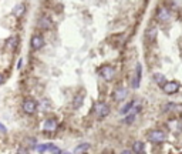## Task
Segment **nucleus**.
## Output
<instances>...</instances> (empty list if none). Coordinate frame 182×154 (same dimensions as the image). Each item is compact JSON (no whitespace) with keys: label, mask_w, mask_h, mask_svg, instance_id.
I'll use <instances>...</instances> for the list:
<instances>
[{"label":"nucleus","mask_w":182,"mask_h":154,"mask_svg":"<svg viewBox=\"0 0 182 154\" xmlns=\"http://www.w3.org/2000/svg\"><path fill=\"white\" fill-rule=\"evenodd\" d=\"M148 140L152 143H162V141H165V133H162L159 130H151L148 133Z\"/></svg>","instance_id":"nucleus-3"},{"label":"nucleus","mask_w":182,"mask_h":154,"mask_svg":"<svg viewBox=\"0 0 182 154\" xmlns=\"http://www.w3.org/2000/svg\"><path fill=\"white\" fill-rule=\"evenodd\" d=\"M134 103H135V100L134 101H128L124 107H121V110H120V114H122V116H125V114H128V111L131 110V107L134 106Z\"/></svg>","instance_id":"nucleus-17"},{"label":"nucleus","mask_w":182,"mask_h":154,"mask_svg":"<svg viewBox=\"0 0 182 154\" xmlns=\"http://www.w3.org/2000/svg\"><path fill=\"white\" fill-rule=\"evenodd\" d=\"M37 153H60V149L54 144H40L36 147Z\"/></svg>","instance_id":"nucleus-5"},{"label":"nucleus","mask_w":182,"mask_h":154,"mask_svg":"<svg viewBox=\"0 0 182 154\" xmlns=\"http://www.w3.org/2000/svg\"><path fill=\"white\" fill-rule=\"evenodd\" d=\"M100 76H101L105 81H111V80L114 79V76H115V70H114V67H111V66H104V67H101V70H100Z\"/></svg>","instance_id":"nucleus-2"},{"label":"nucleus","mask_w":182,"mask_h":154,"mask_svg":"<svg viewBox=\"0 0 182 154\" xmlns=\"http://www.w3.org/2000/svg\"><path fill=\"white\" fill-rule=\"evenodd\" d=\"M1 83H3V76L0 74V84H1Z\"/></svg>","instance_id":"nucleus-23"},{"label":"nucleus","mask_w":182,"mask_h":154,"mask_svg":"<svg viewBox=\"0 0 182 154\" xmlns=\"http://www.w3.org/2000/svg\"><path fill=\"white\" fill-rule=\"evenodd\" d=\"M127 94H128L127 89L120 87V89H117V90L114 91V100H115V101H122V100H125Z\"/></svg>","instance_id":"nucleus-12"},{"label":"nucleus","mask_w":182,"mask_h":154,"mask_svg":"<svg viewBox=\"0 0 182 154\" xmlns=\"http://www.w3.org/2000/svg\"><path fill=\"white\" fill-rule=\"evenodd\" d=\"M24 9H26L24 4H17L16 9H14V16L16 17H21V14L24 13Z\"/></svg>","instance_id":"nucleus-20"},{"label":"nucleus","mask_w":182,"mask_h":154,"mask_svg":"<svg viewBox=\"0 0 182 154\" xmlns=\"http://www.w3.org/2000/svg\"><path fill=\"white\" fill-rule=\"evenodd\" d=\"M0 130H1V131H6V129H4V127L1 126V123H0Z\"/></svg>","instance_id":"nucleus-22"},{"label":"nucleus","mask_w":182,"mask_h":154,"mask_svg":"<svg viewBox=\"0 0 182 154\" xmlns=\"http://www.w3.org/2000/svg\"><path fill=\"white\" fill-rule=\"evenodd\" d=\"M17 43H19V37L17 36H11L9 40H7V49L9 50H14L17 47Z\"/></svg>","instance_id":"nucleus-14"},{"label":"nucleus","mask_w":182,"mask_h":154,"mask_svg":"<svg viewBox=\"0 0 182 154\" xmlns=\"http://www.w3.org/2000/svg\"><path fill=\"white\" fill-rule=\"evenodd\" d=\"M154 80H155V83H158V84H164L165 83V76L164 74H161V73H154Z\"/></svg>","instance_id":"nucleus-19"},{"label":"nucleus","mask_w":182,"mask_h":154,"mask_svg":"<svg viewBox=\"0 0 182 154\" xmlns=\"http://www.w3.org/2000/svg\"><path fill=\"white\" fill-rule=\"evenodd\" d=\"M110 114V107H108V104H105V103H98L97 106H95V116H97V119H105L107 116Z\"/></svg>","instance_id":"nucleus-1"},{"label":"nucleus","mask_w":182,"mask_h":154,"mask_svg":"<svg viewBox=\"0 0 182 154\" xmlns=\"http://www.w3.org/2000/svg\"><path fill=\"white\" fill-rule=\"evenodd\" d=\"M30 44H31V49L33 50H40L44 46V39L40 34H34V36H31Z\"/></svg>","instance_id":"nucleus-7"},{"label":"nucleus","mask_w":182,"mask_h":154,"mask_svg":"<svg viewBox=\"0 0 182 154\" xmlns=\"http://www.w3.org/2000/svg\"><path fill=\"white\" fill-rule=\"evenodd\" d=\"M178 89H179V84L177 81H165L162 84V90L165 94H174L178 91Z\"/></svg>","instance_id":"nucleus-4"},{"label":"nucleus","mask_w":182,"mask_h":154,"mask_svg":"<svg viewBox=\"0 0 182 154\" xmlns=\"http://www.w3.org/2000/svg\"><path fill=\"white\" fill-rule=\"evenodd\" d=\"M132 151L134 153H144L145 149H144V143L142 141H135L132 144Z\"/></svg>","instance_id":"nucleus-15"},{"label":"nucleus","mask_w":182,"mask_h":154,"mask_svg":"<svg viewBox=\"0 0 182 154\" xmlns=\"http://www.w3.org/2000/svg\"><path fill=\"white\" fill-rule=\"evenodd\" d=\"M23 110H24V113H27V114H34L36 110H37V101H36V100H31V99L26 100V101L23 103Z\"/></svg>","instance_id":"nucleus-6"},{"label":"nucleus","mask_w":182,"mask_h":154,"mask_svg":"<svg viewBox=\"0 0 182 154\" xmlns=\"http://www.w3.org/2000/svg\"><path fill=\"white\" fill-rule=\"evenodd\" d=\"M141 74H142V67H141V64H137V67H135V74H134L132 81H131L132 89H138V87H140V83H141Z\"/></svg>","instance_id":"nucleus-8"},{"label":"nucleus","mask_w":182,"mask_h":154,"mask_svg":"<svg viewBox=\"0 0 182 154\" xmlns=\"http://www.w3.org/2000/svg\"><path fill=\"white\" fill-rule=\"evenodd\" d=\"M83 100H84V93H81V94H77L75 97H74V100H73V109H80L81 106H83Z\"/></svg>","instance_id":"nucleus-13"},{"label":"nucleus","mask_w":182,"mask_h":154,"mask_svg":"<svg viewBox=\"0 0 182 154\" xmlns=\"http://www.w3.org/2000/svg\"><path fill=\"white\" fill-rule=\"evenodd\" d=\"M44 131H54L57 129V120L56 119H46L43 123Z\"/></svg>","instance_id":"nucleus-10"},{"label":"nucleus","mask_w":182,"mask_h":154,"mask_svg":"<svg viewBox=\"0 0 182 154\" xmlns=\"http://www.w3.org/2000/svg\"><path fill=\"white\" fill-rule=\"evenodd\" d=\"M90 147H91V146H90L88 143H81V144H78V146H77V149L74 150V153L78 154V153H84V151H88V150H90Z\"/></svg>","instance_id":"nucleus-16"},{"label":"nucleus","mask_w":182,"mask_h":154,"mask_svg":"<svg viewBox=\"0 0 182 154\" xmlns=\"http://www.w3.org/2000/svg\"><path fill=\"white\" fill-rule=\"evenodd\" d=\"M155 37H157V29H154V27L148 29V30H147V39H148L150 41H154Z\"/></svg>","instance_id":"nucleus-18"},{"label":"nucleus","mask_w":182,"mask_h":154,"mask_svg":"<svg viewBox=\"0 0 182 154\" xmlns=\"http://www.w3.org/2000/svg\"><path fill=\"white\" fill-rule=\"evenodd\" d=\"M128 114H130V116L124 119V123H125V124H131V123L134 121V119H135V116H137V114H132V113H128Z\"/></svg>","instance_id":"nucleus-21"},{"label":"nucleus","mask_w":182,"mask_h":154,"mask_svg":"<svg viewBox=\"0 0 182 154\" xmlns=\"http://www.w3.org/2000/svg\"><path fill=\"white\" fill-rule=\"evenodd\" d=\"M169 11L167 10V9H164V7H159L158 10H157V19L159 20V21H168L169 20Z\"/></svg>","instance_id":"nucleus-11"},{"label":"nucleus","mask_w":182,"mask_h":154,"mask_svg":"<svg viewBox=\"0 0 182 154\" xmlns=\"http://www.w3.org/2000/svg\"><path fill=\"white\" fill-rule=\"evenodd\" d=\"M38 27L43 29V30H50V29L53 27V21H51V19H50L48 16L43 14V16L38 19Z\"/></svg>","instance_id":"nucleus-9"}]
</instances>
